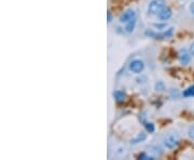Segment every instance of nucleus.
<instances>
[{"mask_svg":"<svg viewBox=\"0 0 194 160\" xmlns=\"http://www.w3.org/2000/svg\"><path fill=\"white\" fill-rule=\"evenodd\" d=\"M146 139H147L146 133L139 132V133H137V135H136V136L133 137V139H130V144H132V145H137V144H139V143L145 142V141H146Z\"/></svg>","mask_w":194,"mask_h":160,"instance_id":"obj_7","label":"nucleus"},{"mask_svg":"<svg viewBox=\"0 0 194 160\" xmlns=\"http://www.w3.org/2000/svg\"><path fill=\"white\" fill-rule=\"evenodd\" d=\"M128 68H130V70L132 71V73L140 74V73H142L145 69V63H144V61H141V59H135L130 63Z\"/></svg>","mask_w":194,"mask_h":160,"instance_id":"obj_3","label":"nucleus"},{"mask_svg":"<svg viewBox=\"0 0 194 160\" xmlns=\"http://www.w3.org/2000/svg\"><path fill=\"white\" fill-rule=\"evenodd\" d=\"M189 51H190V54L193 55V56H194V42H192V44H191V46H190Z\"/></svg>","mask_w":194,"mask_h":160,"instance_id":"obj_14","label":"nucleus"},{"mask_svg":"<svg viewBox=\"0 0 194 160\" xmlns=\"http://www.w3.org/2000/svg\"><path fill=\"white\" fill-rule=\"evenodd\" d=\"M185 96H191V95H194V87L193 88H189V89L187 90V91H185Z\"/></svg>","mask_w":194,"mask_h":160,"instance_id":"obj_13","label":"nucleus"},{"mask_svg":"<svg viewBox=\"0 0 194 160\" xmlns=\"http://www.w3.org/2000/svg\"><path fill=\"white\" fill-rule=\"evenodd\" d=\"M113 96H114V98H115L116 101L118 102H121V101H123L124 98H125V93H124L123 91H119V90H118V91H115L113 93Z\"/></svg>","mask_w":194,"mask_h":160,"instance_id":"obj_9","label":"nucleus"},{"mask_svg":"<svg viewBox=\"0 0 194 160\" xmlns=\"http://www.w3.org/2000/svg\"><path fill=\"white\" fill-rule=\"evenodd\" d=\"M135 17H136V12H135L134 10L130 9V10H127V11L123 12V14L120 16V22L123 24H126L127 22L132 21L133 18H135Z\"/></svg>","mask_w":194,"mask_h":160,"instance_id":"obj_5","label":"nucleus"},{"mask_svg":"<svg viewBox=\"0 0 194 160\" xmlns=\"http://www.w3.org/2000/svg\"><path fill=\"white\" fill-rule=\"evenodd\" d=\"M145 127H146V129H147V131H148L149 133H152V132H154V124H152V122H145Z\"/></svg>","mask_w":194,"mask_h":160,"instance_id":"obj_11","label":"nucleus"},{"mask_svg":"<svg viewBox=\"0 0 194 160\" xmlns=\"http://www.w3.org/2000/svg\"><path fill=\"white\" fill-rule=\"evenodd\" d=\"M166 7H168L166 5V0H151L148 5V14L158 17Z\"/></svg>","mask_w":194,"mask_h":160,"instance_id":"obj_1","label":"nucleus"},{"mask_svg":"<svg viewBox=\"0 0 194 160\" xmlns=\"http://www.w3.org/2000/svg\"><path fill=\"white\" fill-rule=\"evenodd\" d=\"M136 25H137V17L133 18L132 21L127 22V23L125 24V27H124V29H125V32H127V34H132L133 32H134L135 27H136Z\"/></svg>","mask_w":194,"mask_h":160,"instance_id":"obj_8","label":"nucleus"},{"mask_svg":"<svg viewBox=\"0 0 194 160\" xmlns=\"http://www.w3.org/2000/svg\"><path fill=\"white\" fill-rule=\"evenodd\" d=\"M112 21V16H111V13L110 12H108V23H110V22Z\"/></svg>","mask_w":194,"mask_h":160,"instance_id":"obj_15","label":"nucleus"},{"mask_svg":"<svg viewBox=\"0 0 194 160\" xmlns=\"http://www.w3.org/2000/svg\"><path fill=\"white\" fill-rule=\"evenodd\" d=\"M179 59H180V61H181L182 64H187V63L190 61V55L188 54L185 51H183V53H181V54L179 55Z\"/></svg>","mask_w":194,"mask_h":160,"instance_id":"obj_10","label":"nucleus"},{"mask_svg":"<svg viewBox=\"0 0 194 160\" xmlns=\"http://www.w3.org/2000/svg\"><path fill=\"white\" fill-rule=\"evenodd\" d=\"M171 15H173V13H171V10L169 9L168 7H166V8H165V9L163 10V11L160 13V15L158 16V18L160 20V21L165 22V21H168L169 18L171 17Z\"/></svg>","mask_w":194,"mask_h":160,"instance_id":"obj_6","label":"nucleus"},{"mask_svg":"<svg viewBox=\"0 0 194 160\" xmlns=\"http://www.w3.org/2000/svg\"><path fill=\"white\" fill-rule=\"evenodd\" d=\"M188 136H189L190 139H194V124L190 126L189 129H188Z\"/></svg>","mask_w":194,"mask_h":160,"instance_id":"obj_12","label":"nucleus"},{"mask_svg":"<svg viewBox=\"0 0 194 160\" xmlns=\"http://www.w3.org/2000/svg\"><path fill=\"white\" fill-rule=\"evenodd\" d=\"M191 12H192V14H193V15H194V3L191 6Z\"/></svg>","mask_w":194,"mask_h":160,"instance_id":"obj_16","label":"nucleus"},{"mask_svg":"<svg viewBox=\"0 0 194 160\" xmlns=\"http://www.w3.org/2000/svg\"><path fill=\"white\" fill-rule=\"evenodd\" d=\"M180 139H179L178 134L176 133H170L164 139V146L168 149H174L175 147L178 146Z\"/></svg>","mask_w":194,"mask_h":160,"instance_id":"obj_2","label":"nucleus"},{"mask_svg":"<svg viewBox=\"0 0 194 160\" xmlns=\"http://www.w3.org/2000/svg\"><path fill=\"white\" fill-rule=\"evenodd\" d=\"M174 29L175 28L174 27H169L168 29H165L164 32H160V34H156V32H147L146 34L147 35H150V36L154 37V38H160V39H166V38H169V37H171L174 35Z\"/></svg>","mask_w":194,"mask_h":160,"instance_id":"obj_4","label":"nucleus"}]
</instances>
